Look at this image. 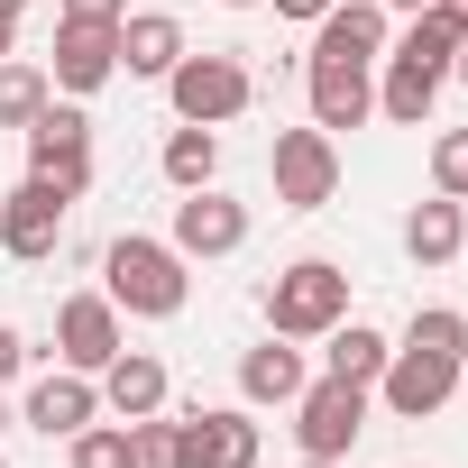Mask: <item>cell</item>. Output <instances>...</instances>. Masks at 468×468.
<instances>
[{
    "mask_svg": "<svg viewBox=\"0 0 468 468\" xmlns=\"http://www.w3.org/2000/svg\"><path fill=\"white\" fill-rule=\"evenodd\" d=\"M358 431H367V386L322 377V386L294 395V441H303V459H349Z\"/></svg>",
    "mask_w": 468,
    "mask_h": 468,
    "instance_id": "cell-5",
    "label": "cell"
},
{
    "mask_svg": "<svg viewBox=\"0 0 468 468\" xmlns=\"http://www.w3.org/2000/svg\"><path fill=\"white\" fill-rule=\"evenodd\" d=\"M101 276H111V303L120 313H138V322H175L184 313V294H193V276H184V258H175V239H111V258H101Z\"/></svg>",
    "mask_w": 468,
    "mask_h": 468,
    "instance_id": "cell-1",
    "label": "cell"
},
{
    "mask_svg": "<svg viewBox=\"0 0 468 468\" xmlns=\"http://www.w3.org/2000/svg\"><path fill=\"white\" fill-rule=\"evenodd\" d=\"M56 239H65V193L47 175H28L10 202H0V249L19 267H37V258H56Z\"/></svg>",
    "mask_w": 468,
    "mask_h": 468,
    "instance_id": "cell-9",
    "label": "cell"
},
{
    "mask_svg": "<svg viewBox=\"0 0 468 468\" xmlns=\"http://www.w3.org/2000/svg\"><path fill=\"white\" fill-rule=\"evenodd\" d=\"M56 349H65V367L74 377H101L129 340H120V303L111 294H74L65 313H56Z\"/></svg>",
    "mask_w": 468,
    "mask_h": 468,
    "instance_id": "cell-12",
    "label": "cell"
},
{
    "mask_svg": "<svg viewBox=\"0 0 468 468\" xmlns=\"http://www.w3.org/2000/svg\"><path fill=\"white\" fill-rule=\"evenodd\" d=\"M450 74H459V83H468V37H459V56H450Z\"/></svg>",
    "mask_w": 468,
    "mask_h": 468,
    "instance_id": "cell-34",
    "label": "cell"
},
{
    "mask_svg": "<svg viewBox=\"0 0 468 468\" xmlns=\"http://www.w3.org/2000/svg\"><path fill=\"white\" fill-rule=\"evenodd\" d=\"M65 19H129V0H65Z\"/></svg>",
    "mask_w": 468,
    "mask_h": 468,
    "instance_id": "cell-30",
    "label": "cell"
},
{
    "mask_svg": "<svg viewBox=\"0 0 468 468\" xmlns=\"http://www.w3.org/2000/svg\"><path fill=\"white\" fill-rule=\"evenodd\" d=\"M377 47H386V10H377V0H331V10H322V37H313V56L377 65Z\"/></svg>",
    "mask_w": 468,
    "mask_h": 468,
    "instance_id": "cell-15",
    "label": "cell"
},
{
    "mask_svg": "<svg viewBox=\"0 0 468 468\" xmlns=\"http://www.w3.org/2000/svg\"><path fill=\"white\" fill-rule=\"evenodd\" d=\"M129 468H184V431L156 422V413H138L129 422Z\"/></svg>",
    "mask_w": 468,
    "mask_h": 468,
    "instance_id": "cell-25",
    "label": "cell"
},
{
    "mask_svg": "<svg viewBox=\"0 0 468 468\" xmlns=\"http://www.w3.org/2000/svg\"><path fill=\"white\" fill-rule=\"evenodd\" d=\"M19 367H28V340H19V331H10V322H0V386H10V377H19Z\"/></svg>",
    "mask_w": 468,
    "mask_h": 468,
    "instance_id": "cell-29",
    "label": "cell"
},
{
    "mask_svg": "<svg viewBox=\"0 0 468 468\" xmlns=\"http://www.w3.org/2000/svg\"><path fill=\"white\" fill-rule=\"evenodd\" d=\"M431 92H441L431 74H413V65H395V56H386V83H377V111H386L395 129H431Z\"/></svg>",
    "mask_w": 468,
    "mask_h": 468,
    "instance_id": "cell-22",
    "label": "cell"
},
{
    "mask_svg": "<svg viewBox=\"0 0 468 468\" xmlns=\"http://www.w3.org/2000/svg\"><path fill=\"white\" fill-rule=\"evenodd\" d=\"M229 10H258V0H229Z\"/></svg>",
    "mask_w": 468,
    "mask_h": 468,
    "instance_id": "cell-38",
    "label": "cell"
},
{
    "mask_svg": "<svg viewBox=\"0 0 468 468\" xmlns=\"http://www.w3.org/2000/svg\"><path fill=\"white\" fill-rule=\"evenodd\" d=\"M101 404H111L120 422H138V413H165V358H147V349H120V358L101 367Z\"/></svg>",
    "mask_w": 468,
    "mask_h": 468,
    "instance_id": "cell-17",
    "label": "cell"
},
{
    "mask_svg": "<svg viewBox=\"0 0 468 468\" xmlns=\"http://www.w3.org/2000/svg\"><path fill=\"white\" fill-rule=\"evenodd\" d=\"M165 92H175V120H193V129H220V120H239L249 111V65L239 56H175V74H165Z\"/></svg>",
    "mask_w": 468,
    "mask_h": 468,
    "instance_id": "cell-3",
    "label": "cell"
},
{
    "mask_svg": "<svg viewBox=\"0 0 468 468\" xmlns=\"http://www.w3.org/2000/svg\"><path fill=\"white\" fill-rule=\"evenodd\" d=\"M340 193V147L331 129H276V202L285 211H322Z\"/></svg>",
    "mask_w": 468,
    "mask_h": 468,
    "instance_id": "cell-7",
    "label": "cell"
},
{
    "mask_svg": "<svg viewBox=\"0 0 468 468\" xmlns=\"http://www.w3.org/2000/svg\"><path fill=\"white\" fill-rule=\"evenodd\" d=\"M377 10H431V0H377Z\"/></svg>",
    "mask_w": 468,
    "mask_h": 468,
    "instance_id": "cell-35",
    "label": "cell"
},
{
    "mask_svg": "<svg viewBox=\"0 0 468 468\" xmlns=\"http://www.w3.org/2000/svg\"><path fill=\"white\" fill-rule=\"evenodd\" d=\"M459 239H468V211H459L450 193H441V202H413V211H404V249H413L422 267H450V258H459Z\"/></svg>",
    "mask_w": 468,
    "mask_h": 468,
    "instance_id": "cell-19",
    "label": "cell"
},
{
    "mask_svg": "<svg viewBox=\"0 0 468 468\" xmlns=\"http://www.w3.org/2000/svg\"><path fill=\"white\" fill-rule=\"evenodd\" d=\"M211 175H220V138H211V129H193V120H184V129H175V138H165V184H175V193H202V184H211Z\"/></svg>",
    "mask_w": 468,
    "mask_h": 468,
    "instance_id": "cell-23",
    "label": "cell"
},
{
    "mask_svg": "<svg viewBox=\"0 0 468 468\" xmlns=\"http://www.w3.org/2000/svg\"><path fill=\"white\" fill-rule=\"evenodd\" d=\"M431 184H441L450 202H468V129H441V147H431Z\"/></svg>",
    "mask_w": 468,
    "mask_h": 468,
    "instance_id": "cell-27",
    "label": "cell"
},
{
    "mask_svg": "<svg viewBox=\"0 0 468 468\" xmlns=\"http://www.w3.org/2000/svg\"><path fill=\"white\" fill-rule=\"evenodd\" d=\"M111 74H120V19H56V74H47V83L83 101V92H101Z\"/></svg>",
    "mask_w": 468,
    "mask_h": 468,
    "instance_id": "cell-8",
    "label": "cell"
},
{
    "mask_svg": "<svg viewBox=\"0 0 468 468\" xmlns=\"http://www.w3.org/2000/svg\"><path fill=\"white\" fill-rule=\"evenodd\" d=\"M175 431H184V468H258V422L239 404H193Z\"/></svg>",
    "mask_w": 468,
    "mask_h": 468,
    "instance_id": "cell-10",
    "label": "cell"
},
{
    "mask_svg": "<svg viewBox=\"0 0 468 468\" xmlns=\"http://www.w3.org/2000/svg\"><path fill=\"white\" fill-rule=\"evenodd\" d=\"M0 468H10V459H0Z\"/></svg>",
    "mask_w": 468,
    "mask_h": 468,
    "instance_id": "cell-41",
    "label": "cell"
},
{
    "mask_svg": "<svg viewBox=\"0 0 468 468\" xmlns=\"http://www.w3.org/2000/svg\"><path fill=\"white\" fill-rule=\"evenodd\" d=\"M47 101H56V83L37 65H0V129H28Z\"/></svg>",
    "mask_w": 468,
    "mask_h": 468,
    "instance_id": "cell-24",
    "label": "cell"
},
{
    "mask_svg": "<svg viewBox=\"0 0 468 468\" xmlns=\"http://www.w3.org/2000/svg\"><path fill=\"white\" fill-rule=\"evenodd\" d=\"M313 377H303V349H285V340H267V349H249L239 358V395L249 404H294Z\"/></svg>",
    "mask_w": 468,
    "mask_h": 468,
    "instance_id": "cell-18",
    "label": "cell"
},
{
    "mask_svg": "<svg viewBox=\"0 0 468 468\" xmlns=\"http://www.w3.org/2000/svg\"><path fill=\"white\" fill-rule=\"evenodd\" d=\"M303 468H340V459H303Z\"/></svg>",
    "mask_w": 468,
    "mask_h": 468,
    "instance_id": "cell-37",
    "label": "cell"
},
{
    "mask_svg": "<svg viewBox=\"0 0 468 468\" xmlns=\"http://www.w3.org/2000/svg\"><path fill=\"white\" fill-rule=\"evenodd\" d=\"M0 10H10V19H19V10H28V0H0Z\"/></svg>",
    "mask_w": 468,
    "mask_h": 468,
    "instance_id": "cell-36",
    "label": "cell"
},
{
    "mask_svg": "<svg viewBox=\"0 0 468 468\" xmlns=\"http://www.w3.org/2000/svg\"><path fill=\"white\" fill-rule=\"evenodd\" d=\"M10 37H19V19H10V10H0V65H10Z\"/></svg>",
    "mask_w": 468,
    "mask_h": 468,
    "instance_id": "cell-33",
    "label": "cell"
},
{
    "mask_svg": "<svg viewBox=\"0 0 468 468\" xmlns=\"http://www.w3.org/2000/svg\"><path fill=\"white\" fill-rule=\"evenodd\" d=\"M450 56H459V28L441 19V10H413V28H404V47H395V65H413V74H450Z\"/></svg>",
    "mask_w": 468,
    "mask_h": 468,
    "instance_id": "cell-21",
    "label": "cell"
},
{
    "mask_svg": "<svg viewBox=\"0 0 468 468\" xmlns=\"http://www.w3.org/2000/svg\"><path fill=\"white\" fill-rule=\"evenodd\" d=\"M0 422H10V404H0Z\"/></svg>",
    "mask_w": 468,
    "mask_h": 468,
    "instance_id": "cell-40",
    "label": "cell"
},
{
    "mask_svg": "<svg viewBox=\"0 0 468 468\" xmlns=\"http://www.w3.org/2000/svg\"><path fill=\"white\" fill-rule=\"evenodd\" d=\"M404 340H422V349H450V358H468V322H459V313H441V303H431V313H413V331H404Z\"/></svg>",
    "mask_w": 468,
    "mask_h": 468,
    "instance_id": "cell-28",
    "label": "cell"
},
{
    "mask_svg": "<svg viewBox=\"0 0 468 468\" xmlns=\"http://www.w3.org/2000/svg\"><path fill=\"white\" fill-rule=\"evenodd\" d=\"M459 386H468V358H459Z\"/></svg>",
    "mask_w": 468,
    "mask_h": 468,
    "instance_id": "cell-39",
    "label": "cell"
},
{
    "mask_svg": "<svg viewBox=\"0 0 468 468\" xmlns=\"http://www.w3.org/2000/svg\"><path fill=\"white\" fill-rule=\"evenodd\" d=\"M229 249H249V202H229V193H184L175 202V258H229Z\"/></svg>",
    "mask_w": 468,
    "mask_h": 468,
    "instance_id": "cell-11",
    "label": "cell"
},
{
    "mask_svg": "<svg viewBox=\"0 0 468 468\" xmlns=\"http://www.w3.org/2000/svg\"><path fill=\"white\" fill-rule=\"evenodd\" d=\"M28 175H47L65 202H83V184H92V120L74 101H47L28 120Z\"/></svg>",
    "mask_w": 468,
    "mask_h": 468,
    "instance_id": "cell-4",
    "label": "cell"
},
{
    "mask_svg": "<svg viewBox=\"0 0 468 468\" xmlns=\"http://www.w3.org/2000/svg\"><path fill=\"white\" fill-rule=\"evenodd\" d=\"M431 10H441V19H450V28L468 37V0H431Z\"/></svg>",
    "mask_w": 468,
    "mask_h": 468,
    "instance_id": "cell-32",
    "label": "cell"
},
{
    "mask_svg": "<svg viewBox=\"0 0 468 468\" xmlns=\"http://www.w3.org/2000/svg\"><path fill=\"white\" fill-rule=\"evenodd\" d=\"M377 395H386V413L422 422V413H441V404L459 395V358H450V349H422V340H404V349H386V377H377Z\"/></svg>",
    "mask_w": 468,
    "mask_h": 468,
    "instance_id": "cell-6",
    "label": "cell"
},
{
    "mask_svg": "<svg viewBox=\"0 0 468 468\" xmlns=\"http://www.w3.org/2000/svg\"><path fill=\"white\" fill-rule=\"evenodd\" d=\"M322 340H331V377H349V386H377V377H386V331H367V322H331Z\"/></svg>",
    "mask_w": 468,
    "mask_h": 468,
    "instance_id": "cell-20",
    "label": "cell"
},
{
    "mask_svg": "<svg viewBox=\"0 0 468 468\" xmlns=\"http://www.w3.org/2000/svg\"><path fill=\"white\" fill-rule=\"evenodd\" d=\"M92 413H101V386H92V377H74V367H65V377H37V386H28V422H37L47 441H74V431H83Z\"/></svg>",
    "mask_w": 468,
    "mask_h": 468,
    "instance_id": "cell-14",
    "label": "cell"
},
{
    "mask_svg": "<svg viewBox=\"0 0 468 468\" xmlns=\"http://www.w3.org/2000/svg\"><path fill=\"white\" fill-rule=\"evenodd\" d=\"M303 92H313V129H358V120H377V83H367V65L313 56V65H303Z\"/></svg>",
    "mask_w": 468,
    "mask_h": 468,
    "instance_id": "cell-13",
    "label": "cell"
},
{
    "mask_svg": "<svg viewBox=\"0 0 468 468\" xmlns=\"http://www.w3.org/2000/svg\"><path fill=\"white\" fill-rule=\"evenodd\" d=\"M74 468H129V422H83L74 431Z\"/></svg>",
    "mask_w": 468,
    "mask_h": 468,
    "instance_id": "cell-26",
    "label": "cell"
},
{
    "mask_svg": "<svg viewBox=\"0 0 468 468\" xmlns=\"http://www.w3.org/2000/svg\"><path fill=\"white\" fill-rule=\"evenodd\" d=\"M331 322H349V276L331 258H294L276 285H267V331L276 340H322Z\"/></svg>",
    "mask_w": 468,
    "mask_h": 468,
    "instance_id": "cell-2",
    "label": "cell"
},
{
    "mask_svg": "<svg viewBox=\"0 0 468 468\" xmlns=\"http://www.w3.org/2000/svg\"><path fill=\"white\" fill-rule=\"evenodd\" d=\"M175 56H184V28H175L165 10H138V19H120V74H138V83H165V74H175Z\"/></svg>",
    "mask_w": 468,
    "mask_h": 468,
    "instance_id": "cell-16",
    "label": "cell"
},
{
    "mask_svg": "<svg viewBox=\"0 0 468 468\" xmlns=\"http://www.w3.org/2000/svg\"><path fill=\"white\" fill-rule=\"evenodd\" d=\"M322 10L331 0H276V19H303V28H322Z\"/></svg>",
    "mask_w": 468,
    "mask_h": 468,
    "instance_id": "cell-31",
    "label": "cell"
}]
</instances>
